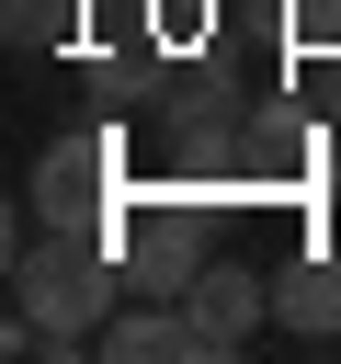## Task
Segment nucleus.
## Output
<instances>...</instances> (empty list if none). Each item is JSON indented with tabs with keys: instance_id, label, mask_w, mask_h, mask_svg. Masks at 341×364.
Listing matches in <instances>:
<instances>
[{
	"instance_id": "obj_4",
	"label": "nucleus",
	"mask_w": 341,
	"mask_h": 364,
	"mask_svg": "<svg viewBox=\"0 0 341 364\" xmlns=\"http://www.w3.org/2000/svg\"><path fill=\"white\" fill-rule=\"evenodd\" d=\"M182 307L205 318V353L227 364V353H250V330L273 318V273H250V262H205V273L182 284Z\"/></svg>"
},
{
	"instance_id": "obj_7",
	"label": "nucleus",
	"mask_w": 341,
	"mask_h": 364,
	"mask_svg": "<svg viewBox=\"0 0 341 364\" xmlns=\"http://www.w3.org/2000/svg\"><path fill=\"white\" fill-rule=\"evenodd\" d=\"M80 11H91V0H0V34H11L23 57H57V46L80 34Z\"/></svg>"
},
{
	"instance_id": "obj_10",
	"label": "nucleus",
	"mask_w": 341,
	"mask_h": 364,
	"mask_svg": "<svg viewBox=\"0 0 341 364\" xmlns=\"http://www.w3.org/2000/svg\"><path fill=\"white\" fill-rule=\"evenodd\" d=\"M227 11H250L261 34H284V0H227Z\"/></svg>"
},
{
	"instance_id": "obj_3",
	"label": "nucleus",
	"mask_w": 341,
	"mask_h": 364,
	"mask_svg": "<svg viewBox=\"0 0 341 364\" xmlns=\"http://www.w3.org/2000/svg\"><path fill=\"white\" fill-rule=\"evenodd\" d=\"M114 171H125V148L91 125V136H57L45 159H34V182H23V205H34V228H102L125 193H114Z\"/></svg>"
},
{
	"instance_id": "obj_6",
	"label": "nucleus",
	"mask_w": 341,
	"mask_h": 364,
	"mask_svg": "<svg viewBox=\"0 0 341 364\" xmlns=\"http://www.w3.org/2000/svg\"><path fill=\"white\" fill-rule=\"evenodd\" d=\"M273 330H296V341H341V262H330V250H307V262L273 273Z\"/></svg>"
},
{
	"instance_id": "obj_2",
	"label": "nucleus",
	"mask_w": 341,
	"mask_h": 364,
	"mask_svg": "<svg viewBox=\"0 0 341 364\" xmlns=\"http://www.w3.org/2000/svg\"><path fill=\"white\" fill-rule=\"evenodd\" d=\"M102 239H114V262H125L136 296H182L205 273V193H125L102 216Z\"/></svg>"
},
{
	"instance_id": "obj_9",
	"label": "nucleus",
	"mask_w": 341,
	"mask_h": 364,
	"mask_svg": "<svg viewBox=\"0 0 341 364\" xmlns=\"http://www.w3.org/2000/svg\"><path fill=\"white\" fill-rule=\"evenodd\" d=\"M284 46L296 57H341V0H284Z\"/></svg>"
},
{
	"instance_id": "obj_8",
	"label": "nucleus",
	"mask_w": 341,
	"mask_h": 364,
	"mask_svg": "<svg viewBox=\"0 0 341 364\" xmlns=\"http://www.w3.org/2000/svg\"><path fill=\"white\" fill-rule=\"evenodd\" d=\"M136 11H148V46H170V57L205 46V23H216V0H136Z\"/></svg>"
},
{
	"instance_id": "obj_1",
	"label": "nucleus",
	"mask_w": 341,
	"mask_h": 364,
	"mask_svg": "<svg viewBox=\"0 0 341 364\" xmlns=\"http://www.w3.org/2000/svg\"><path fill=\"white\" fill-rule=\"evenodd\" d=\"M125 296V262L102 228H23L11 239V353H91Z\"/></svg>"
},
{
	"instance_id": "obj_5",
	"label": "nucleus",
	"mask_w": 341,
	"mask_h": 364,
	"mask_svg": "<svg viewBox=\"0 0 341 364\" xmlns=\"http://www.w3.org/2000/svg\"><path fill=\"white\" fill-rule=\"evenodd\" d=\"M91 353H102V364H216V353H205V318H193L182 296H148V307H114Z\"/></svg>"
},
{
	"instance_id": "obj_11",
	"label": "nucleus",
	"mask_w": 341,
	"mask_h": 364,
	"mask_svg": "<svg viewBox=\"0 0 341 364\" xmlns=\"http://www.w3.org/2000/svg\"><path fill=\"white\" fill-rule=\"evenodd\" d=\"M330 125H341V102H330Z\"/></svg>"
}]
</instances>
